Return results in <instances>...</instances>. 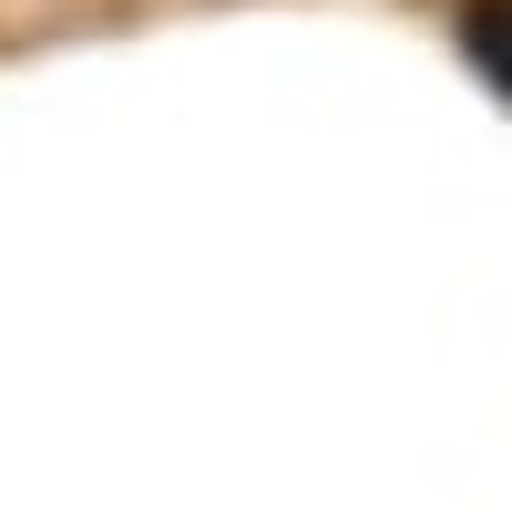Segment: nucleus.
<instances>
[{
	"mask_svg": "<svg viewBox=\"0 0 512 512\" xmlns=\"http://www.w3.org/2000/svg\"><path fill=\"white\" fill-rule=\"evenodd\" d=\"M461 41H472V62L512 93V0H461Z\"/></svg>",
	"mask_w": 512,
	"mask_h": 512,
	"instance_id": "obj_1",
	"label": "nucleus"
}]
</instances>
